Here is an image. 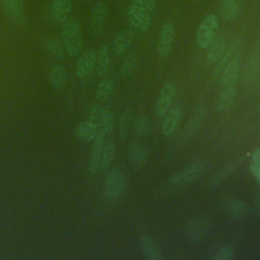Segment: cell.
<instances>
[{
	"mask_svg": "<svg viewBox=\"0 0 260 260\" xmlns=\"http://www.w3.org/2000/svg\"><path fill=\"white\" fill-rule=\"evenodd\" d=\"M0 6L9 21L21 25L26 20L23 0H0Z\"/></svg>",
	"mask_w": 260,
	"mask_h": 260,
	"instance_id": "cell-6",
	"label": "cell"
},
{
	"mask_svg": "<svg viewBox=\"0 0 260 260\" xmlns=\"http://www.w3.org/2000/svg\"><path fill=\"white\" fill-rule=\"evenodd\" d=\"M175 25L171 21H167L160 27L157 38V53L160 58H167L171 52L175 39Z\"/></svg>",
	"mask_w": 260,
	"mask_h": 260,
	"instance_id": "cell-8",
	"label": "cell"
},
{
	"mask_svg": "<svg viewBox=\"0 0 260 260\" xmlns=\"http://www.w3.org/2000/svg\"><path fill=\"white\" fill-rule=\"evenodd\" d=\"M131 112L129 110H125L122 113L119 121V136L123 141H125L128 138V134L131 127Z\"/></svg>",
	"mask_w": 260,
	"mask_h": 260,
	"instance_id": "cell-33",
	"label": "cell"
},
{
	"mask_svg": "<svg viewBox=\"0 0 260 260\" xmlns=\"http://www.w3.org/2000/svg\"><path fill=\"white\" fill-rule=\"evenodd\" d=\"M105 137L106 135H104L102 132H98L96 136L91 141L92 145L87 164V171L90 175H96L100 172V159L105 144Z\"/></svg>",
	"mask_w": 260,
	"mask_h": 260,
	"instance_id": "cell-11",
	"label": "cell"
},
{
	"mask_svg": "<svg viewBox=\"0 0 260 260\" xmlns=\"http://www.w3.org/2000/svg\"><path fill=\"white\" fill-rule=\"evenodd\" d=\"M134 39L133 31L130 29H124L118 32L113 41V51L116 55L124 54L131 46Z\"/></svg>",
	"mask_w": 260,
	"mask_h": 260,
	"instance_id": "cell-22",
	"label": "cell"
},
{
	"mask_svg": "<svg viewBox=\"0 0 260 260\" xmlns=\"http://www.w3.org/2000/svg\"><path fill=\"white\" fill-rule=\"evenodd\" d=\"M125 183H126V177L123 170L119 167H115L111 169L108 172L104 182L105 196L110 200H114L118 198L124 190Z\"/></svg>",
	"mask_w": 260,
	"mask_h": 260,
	"instance_id": "cell-3",
	"label": "cell"
},
{
	"mask_svg": "<svg viewBox=\"0 0 260 260\" xmlns=\"http://www.w3.org/2000/svg\"><path fill=\"white\" fill-rule=\"evenodd\" d=\"M81 1H85V0H81Z\"/></svg>",
	"mask_w": 260,
	"mask_h": 260,
	"instance_id": "cell-40",
	"label": "cell"
},
{
	"mask_svg": "<svg viewBox=\"0 0 260 260\" xmlns=\"http://www.w3.org/2000/svg\"><path fill=\"white\" fill-rule=\"evenodd\" d=\"M222 207L224 211L235 219H242L247 213L245 203L236 197H224L222 199Z\"/></svg>",
	"mask_w": 260,
	"mask_h": 260,
	"instance_id": "cell-17",
	"label": "cell"
},
{
	"mask_svg": "<svg viewBox=\"0 0 260 260\" xmlns=\"http://www.w3.org/2000/svg\"><path fill=\"white\" fill-rule=\"evenodd\" d=\"M136 64H137V55H136V53L135 52L129 53L122 62L121 74L123 76H128V75L132 74L133 71L136 68Z\"/></svg>",
	"mask_w": 260,
	"mask_h": 260,
	"instance_id": "cell-35",
	"label": "cell"
},
{
	"mask_svg": "<svg viewBox=\"0 0 260 260\" xmlns=\"http://www.w3.org/2000/svg\"><path fill=\"white\" fill-rule=\"evenodd\" d=\"M219 14L226 20H234L240 13V6L237 0H220L218 4Z\"/></svg>",
	"mask_w": 260,
	"mask_h": 260,
	"instance_id": "cell-28",
	"label": "cell"
},
{
	"mask_svg": "<svg viewBox=\"0 0 260 260\" xmlns=\"http://www.w3.org/2000/svg\"><path fill=\"white\" fill-rule=\"evenodd\" d=\"M241 67V59L238 56H235L225 66L221 74L219 75V83L222 87L235 86L237 79L239 77Z\"/></svg>",
	"mask_w": 260,
	"mask_h": 260,
	"instance_id": "cell-12",
	"label": "cell"
},
{
	"mask_svg": "<svg viewBox=\"0 0 260 260\" xmlns=\"http://www.w3.org/2000/svg\"><path fill=\"white\" fill-rule=\"evenodd\" d=\"M211 229V222L207 215L199 214L193 217L187 228L188 238L192 242H198L204 239Z\"/></svg>",
	"mask_w": 260,
	"mask_h": 260,
	"instance_id": "cell-7",
	"label": "cell"
},
{
	"mask_svg": "<svg viewBox=\"0 0 260 260\" xmlns=\"http://www.w3.org/2000/svg\"><path fill=\"white\" fill-rule=\"evenodd\" d=\"M106 108L104 107H101V106H98V105H93L91 106V108L89 109L88 111V120L90 122H92L93 124H95L99 128L103 118H104V115L106 113Z\"/></svg>",
	"mask_w": 260,
	"mask_h": 260,
	"instance_id": "cell-36",
	"label": "cell"
},
{
	"mask_svg": "<svg viewBox=\"0 0 260 260\" xmlns=\"http://www.w3.org/2000/svg\"><path fill=\"white\" fill-rule=\"evenodd\" d=\"M67 70L60 64L54 65L49 71V82L55 90H61L67 83Z\"/></svg>",
	"mask_w": 260,
	"mask_h": 260,
	"instance_id": "cell-23",
	"label": "cell"
},
{
	"mask_svg": "<svg viewBox=\"0 0 260 260\" xmlns=\"http://www.w3.org/2000/svg\"><path fill=\"white\" fill-rule=\"evenodd\" d=\"M46 50H47V53L50 55V57L55 60L64 59L67 53L61 37H58V36H53L47 41Z\"/></svg>",
	"mask_w": 260,
	"mask_h": 260,
	"instance_id": "cell-25",
	"label": "cell"
},
{
	"mask_svg": "<svg viewBox=\"0 0 260 260\" xmlns=\"http://www.w3.org/2000/svg\"><path fill=\"white\" fill-rule=\"evenodd\" d=\"M235 98H236L235 86L222 87V90L219 93L216 104H215L216 110L218 112H224V111L229 110L233 106Z\"/></svg>",
	"mask_w": 260,
	"mask_h": 260,
	"instance_id": "cell-27",
	"label": "cell"
},
{
	"mask_svg": "<svg viewBox=\"0 0 260 260\" xmlns=\"http://www.w3.org/2000/svg\"><path fill=\"white\" fill-rule=\"evenodd\" d=\"M149 128H150V123H149L148 117L144 114H140L139 116H137L133 124L134 135L137 137H144L148 133Z\"/></svg>",
	"mask_w": 260,
	"mask_h": 260,
	"instance_id": "cell-32",
	"label": "cell"
},
{
	"mask_svg": "<svg viewBox=\"0 0 260 260\" xmlns=\"http://www.w3.org/2000/svg\"><path fill=\"white\" fill-rule=\"evenodd\" d=\"M114 87H115V84L112 79H110V78L103 79L96 86L95 93H94L95 99L99 102L107 101L112 95Z\"/></svg>",
	"mask_w": 260,
	"mask_h": 260,
	"instance_id": "cell-30",
	"label": "cell"
},
{
	"mask_svg": "<svg viewBox=\"0 0 260 260\" xmlns=\"http://www.w3.org/2000/svg\"><path fill=\"white\" fill-rule=\"evenodd\" d=\"M205 114H206V110L204 107H201L200 109L197 110V112L189 120V122L185 128V134L187 136L193 135L198 130V128L200 127V125L205 117Z\"/></svg>",
	"mask_w": 260,
	"mask_h": 260,
	"instance_id": "cell-31",
	"label": "cell"
},
{
	"mask_svg": "<svg viewBox=\"0 0 260 260\" xmlns=\"http://www.w3.org/2000/svg\"><path fill=\"white\" fill-rule=\"evenodd\" d=\"M132 3L149 12H151L154 8V0H132Z\"/></svg>",
	"mask_w": 260,
	"mask_h": 260,
	"instance_id": "cell-38",
	"label": "cell"
},
{
	"mask_svg": "<svg viewBox=\"0 0 260 260\" xmlns=\"http://www.w3.org/2000/svg\"><path fill=\"white\" fill-rule=\"evenodd\" d=\"M225 41L224 38L222 37H217L213 40V42L210 44V46L208 47V52L206 54L205 57V63L208 66H212L214 65L218 59L220 58V56L222 55L224 49H225Z\"/></svg>",
	"mask_w": 260,
	"mask_h": 260,
	"instance_id": "cell-24",
	"label": "cell"
},
{
	"mask_svg": "<svg viewBox=\"0 0 260 260\" xmlns=\"http://www.w3.org/2000/svg\"><path fill=\"white\" fill-rule=\"evenodd\" d=\"M107 17L108 6L102 1L96 2L91 8L89 17V28L92 35L100 36L103 32L107 21Z\"/></svg>",
	"mask_w": 260,
	"mask_h": 260,
	"instance_id": "cell-9",
	"label": "cell"
},
{
	"mask_svg": "<svg viewBox=\"0 0 260 260\" xmlns=\"http://www.w3.org/2000/svg\"><path fill=\"white\" fill-rule=\"evenodd\" d=\"M175 93H176L175 85L172 82H166L162 85L157 95L156 106H155V114L158 117H164L166 113L170 110L175 98Z\"/></svg>",
	"mask_w": 260,
	"mask_h": 260,
	"instance_id": "cell-10",
	"label": "cell"
},
{
	"mask_svg": "<svg viewBox=\"0 0 260 260\" xmlns=\"http://www.w3.org/2000/svg\"><path fill=\"white\" fill-rule=\"evenodd\" d=\"M96 60V53L93 51H87L82 54L75 64V73L79 79L86 78L94 69Z\"/></svg>",
	"mask_w": 260,
	"mask_h": 260,
	"instance_id": "cell-13",
	"label": "cell"
},
{
	"mask_svg": "<svg viewBox=\"0 0 260 260\" xmlns=\"http://www.w3.org/2000/svg\"><path fill=\"white\" fill-rule=\"evenodd\" d=\"M111 58H110V51L109 48L104 45L99 49L96 53V60H95V73L99 77H103L108 72L110 66Z\"/></svg>",
	"mask_w": 260,
	"mask_h": 260,
	"instance_id": "cell-26",
	"label": "cell"
},
{
	"mask_svg": "<svg viewBox=\"0 0 260 260\" xmlns=\"http://www.w3.org/2000/svg\"><path fill=\"white\" fill-rule=\"evenodd\" d=\"M234 256V247L232 245H224L213 256L214 260H229Z\"/></svg>",
	"mask_w": 260,
	"mask_h": 260,
	"instance_id": "cell-37",
	"label": "cell"
},
{
	"mask_svg": "<svg viewBox=\"0 0 260 260\" xmlns=\"http://www.w3.org/2000/svg\"><path fill=\"white\" fill-rule=\"evenodd\" d=\"M252 164L260 166V147L257 148L252 154Z\"/></svg>",
	"mask_w": 260,
	"mask_h": 260,
	"instance_id": "cell-39",
	"label": "cell"
},
{
	"mask_svg": "<svg viewBox=\"0 0 260 260\" xmlns=\"http://www.w3.org/2000/svg\"><path fill=\"white\" fill-rule=\"evenodd\" d=\"M72 11L71 0H52L51 3V16L59 23L65 22L70 16Z\"/></svg>",
	"mask_w": 260,
	"mask_h": 260,
	"instance_id": "cell-15",
	"label": "cell"
},
{
	"mask_svg": "<svg viewBox=\"0 0 260 260\" xmlns=\"http://www.w3.org/2000/svg\"><path fill=\"white\" fill-rule=\"evenodd\" d=\"M127 18L132 26L141 32L147 31L152 23L151 12L136 6L133 3H131L127 9Z\"/></svg>",
	"mask_w": 260,
	"mask_h": 260,
	"instance_id": "cell-5",
	"label": "cell"
},
{
	"mask_svg": "<svg viewBox=\"0 0 260 260\" xmlns=\"http://www.w3.org/2000/svg\"><path fill=\"white\" fill-rule=\"evenodd\" d=\"M217 28H218L217 16L213 13L206 14L202 18L197 28L196 43L198 47L201 49H207L215 39Z\"/></svg>",
	"mask_w": 260,
	"mask_h": 260,
	"instance_id": "cell-2",
	"label": "cell"
},
{
	"mask_svg": "<svg viewBox=\"0 0 260 260\" xmlns=\"http://www.w3.org/2000/svg\"><path fill=\"white\" fill-rule=\"evenodd\" d=\"M239 159L233 160L228 162L226 165L222 166L221 168H219L208 180L206 186L210 189H214L216 188L218 185L221 184L222 181H224L228 177H230V175L236 170L238 164H239Z\"/></svg>",
	"mask_w": 260,
	"mask_h": 260,
	"instance_id": "cell-20",
	"label": "cell"
},
{
	"mask_svg": "<svg viewBox=\"0 0 260 260\" xmlns=\"http://www.w3.org/2000/svg\"><path fill=\"white\" fill-rule=\"evenodd\" d=\"M205 170V162L201 160L194 161L184 169L180 170L170 178V182L174 185H184L197 180Z\"/></svg>",
	"mask_w": 260,
	"mask_h": 260,
	"instance_id": "cell-4",
	"label": "cell"
},
{
	"mask_svg": "<svg viewBox=\"0 0 260 260\" xmlns=\"http://www.w3.org/2000/svg\"><path fill=\"white\" fill-rule=\"evenodd\" d=\"M140 248L144 256L149 260H161L164 258L162 252L158 244L148 235H142L139 239Z\"/></svg>",
	"mask_w": 260,
	"mask_h": 260,
	"instance_id": "cell-16",
	"label": "cell"
},
{
	"mask_svg": "<svg viewBox=\"0 0 260 260\" xmlns=\"http://www.w3.org/2000/svg\"><path fill=\"white\" fill-rule=\"evenodd\" d=\"M240 44H241L240 40L239 39H235L229 45L225 46V49H224L222 55L220 56L218 61L215 63V67L213 69V76L214 77H219V75L221 74V72L223 71V69L228 65V63L235 56H237V52H238V50L240 48Z\"/></svg>",
	"mask_w": 260,
	"mask_h": 260,
	"instance_id": "cell-14",
	"label": "cell"
},
{
	"mask_svg": "<svg viewBox=\"0 0 260 260\" xmlns=\"http://www.w3.org/2000/svg\"><path fill=\"white\" fill-rule=\"evenodd\" d=\"M98 132V126L87 119L77 124L74 129V136L81 142H91L96 136Z\"/></svg>",
	"mask_w": 260,
	"mask_h": 260,
	"instance_id": "cell-18",
	"label": "cell"
},
{
	"mask_svg": "<svg viewBox=\"0 0 260 260\" xmlns=\"http://www.w3.org/2000/svg\"><path fill=\"white\" fill-rule=\"evenodd\" d=\"M181 116H182V111L179 107H174L166 113L165 119L161 125V133L164 136L168 137L175 132V130L177 129L180 123Z\"/></svg>",
	"mask_w": 260,
	"mask_h": 260,
	"instance_id": "cell-19",
	"label": "cell"
},
{
	"mask_svg": "<svg viewBox=\"0 0 260 260\" xmlns=\"http://www.w3.org/2000/svg\"><path fill=\"white\" fill-rule=\"evenodd\" d=\"M61 28V39L69 56H77L82 49L80 24L75 19H67Z\"/></svg>",
	"mask_w": 260,
	"mask_h": 260,
	"instance_id": "cell-1",
	"label": "cell"
},
{
	"mask_svg": "<svg viewBox=\"0 0 260 260\" xmlns=\"http://www.w3.org/2000/svg\"><path fill=\"white\" fill-rule=\"evenodd\" d=\"M114 156H115V144L112 141L105 142L102 150V154H101V159H100V171L104 172L108 170L114 159Z\"/></svg>",
	"mask_w": 260,
	"mask_h": 260,
	"instance_id": "cell-29",
	"label": "cell"
},
{
	"mask_svg": "<svg viewBox=\"0 0 260 260\" xmlns=\"http://www.w3.org/2000/svg\"><path fill=\"white\" fill-rule=\"evenodd\" d=\"M148 149L140 143H132L127 149V156L130 162L135 167L143 166L148 158Z\"/></svg>",
	"mask_w": 260,
	"mask_h": 260,
	"instance_id": "cell-21",
	"label": "cell"
},
{
	"mask_svg": "<svg viewBox=\"0 0 260 260\" xmlns=\"http://www.w3.org/2000/svg\"><path fill=\"white\" fill-rule=\"evenodd\" d=\"M115 127V119L113 112L109 109L106 110V113L104 115V118L99 126V132H102L104 135H108L113 132Z\"/></svg>",
	"mask_w": 260,
	"mask_h": 260,
	"instance_id": "cell-34",
	"label": "cell"
}]
</instances>
